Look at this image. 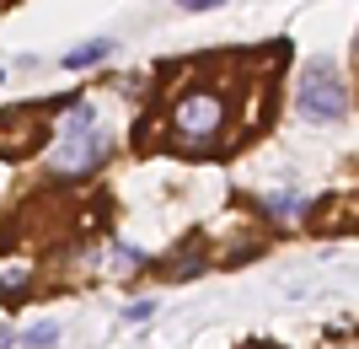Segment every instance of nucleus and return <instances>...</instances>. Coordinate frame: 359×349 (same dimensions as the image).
I'll use <instances>...</instances> for the list:
<instances>
[{"label":"nucleus","mask_w":359,"mask_h":349,"mask_svg":"<svg viewBox=\"0 0 359 349\" xmlns=\"http://www.w3.org/2000/svg\"><path fill=\"white\" fill-rule=\"evenodd\" d=\"M27 279H32L27 263H22V269H6V274H0V301L16 306V296H27Z\"/></svg>","instance_id":"nucleus-9"},{"label":"nucleus","mask_w":359,"mask_h":349,"mask_svg":"<svg viewBox=\"0 0 359 349\" xmlns=\"http://www.w3.org/2000/svg\"><path fill=\"white\" fill-rule=\"evenodd\" d=\"M166 140L177 145V151H194V156H210L220 151L225 140H231V124L236 119V103H231V91L215 86V81H188L166 97Z\"/></svg>","instance_id":"nucleus-1"},{"label":"nucleus","mask_w":359,"mask_h":349,"mask_svg":"<svg viewBox=\"0 0 359 349\" xmlns=\"http://www.w3.org/2000/svg\"><path fill=\"white\" fill-rule=\"evenodd\" d=\"M210 269V253H204V247H177V253H172V258H161V279H188V274H204Z\"/></svg>","instance_id":"nucleus-5"},{"label":"nucleus","mask_w":359,"mask_h":349,"mask_svg":"<svg viewBox=\"0 0 359 349\" xmlns=\"http://www.w3.org/2000/svg\"><path fill=\"white\" fill-rule=\"evenodd\" d=\"M107 156V135L97 129V107L75 103L65 113V124L54 129V145H48V172L54 178H86V172L102 167Z\"/></svg>","instance_id":"nucleus-2"},{"label":"nucleus","mask_w":359,"mask_h":349,"mask_svg":"<svg viewBox=\"0 0 359 349\" xmlns=\"http://www.w3.org/2000/svg\"><path fill=\"white\" fill-rule=\"evenodd\" d=\"M263 215H269V220H306V215H311V199L295 194V188H273V194H263Z\"/></svg>","instance_id":"nucleus-4"},{"label":"nucleus","mask_w":359,"mask_h":349,"mask_svg":"<svg viewBox=\"0 0 359 349\" xmlns=\"http://www.w3.org/2000/svg\"><path fill=\"white\" fill-rule=\"evenodd\" d=\"M16 344V338H11V328H0V349H11Z\"/></svg>","instance_id":"nucleus-12"},{"label":"nucleus","mask_w":359,"mask_h":349,"mask_svg":"<svg viewBox=\"0 0 359 349\" xmlns=\"http://www.w3.org/2000/svg\"><path fill=\"white\" fill-rule=\"evenodd\" d=\"M150 317H156V296H135L123 306V322H150Z\"/></svg>","instance_id":"nucleus-10"},{"label":"nucleus","mask_w":359,"mask_h":349,"mask_svg":"<svg viewBox=\"0 0 359 349\" xmlns=\"http://www.w3.org/2000/svg\"><path fill=\"white\" fill-rule=\"evenodd\" d=\"M295 113L311 124H338L348 113V81L332 60H311L295 81Z\"/></svg>","instance_id":"nucleus-3"},{"label":"nucleus","mask_w":359,"mask_h":349,"mask_svg":"<svg viewBox=\"0 0 359 349\" xmlns=\"http://www.w3.org/2000/svg\"><path fill=\"white\" fill-rule=\"evenodd\" d=\"M107 54H113V38H91V44H81V48H70V54H65V70H86V65H102Z\"/></svg>","instance_id":"nucleus-7"},{"label":"nucleus","mask_w":359,"mask_h":349,"mask_svg":"<svg viewBox=\"0 0 359 349\" xmlns=\"http://www.w3.org/2000/svg\"><path fill=\"white\" fill-rule=\"evenodd\" d=\"M177 6H188V11H215V6H225V0H177Z\"/></svg>","instance_id":"nucleus-11"},{"label":"nucleus","mask_w":359,"mask_h":349,"mask_svg":"<svg viewBox=\"0 0 359 349\" xmlns=\"http://www.w3.org/2000/svg\"><path fill=\"white\" fill-rule=\"evenodd\" d=\"M107 263H113V279H135L150 258L140 253V247H129V242H113V247H107Z\"/></svg>","instance_id":"nucleus-6"},{"label":"nucleus","mask_w":359,"mask_h":349,"mask_svg":"<svg viewBox=\"0 0 359 349\" xmlns=\"http://www.w3.org/2000/svg\"><path fill=\"white\" fill-rule=\"evenodd\" d=\"M354 44H359V38H354Z\"/></svg>","instance_id":"nucleus-13"},{"label":"nucleus","mask_w":359,"mask_h":349,"mask_svg":"<svg viewBox=\"0 0 359 349\" xmlns=\"http://www.w3.org/2000/svg\"><path fill=\"white\" fill-rule=\"evenodd\" d=\"M60 344V322H32L22 328V349H54Z\"/></svg>","instance_id":"nucleus-8"}]
</instances>
